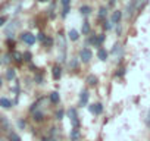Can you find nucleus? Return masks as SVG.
Returning a JSON list of instances; mask_svg holds the SVG:
<instances>
[{
    "label": "nucleus",
    "instance_id": "1",
    "mask_svg": "<svg viewBox=\"0 0 150 141\" xmlns=\"http://www.w3.org/2000/svg\"><path fill=\"white\" fill-rule=\"evenodd\" d=\"M68 116H69V119H71V122H72V125H74V129H78L80 122H78V115H77V110H75V109H71V110L68 112Z\"/></svg>",
    "mask_w": 150,
    "mask_h": 141
},
{
    "label": "nucleus",
    "instance_id": "2",
    "mask_svg": "<svg viewBox=\"0 0 150 141\" xmlns=\"http://www.w3.org/2000/svg\"><path fill=\"white\" fill-rule=\"evenodd\" d=\"M91 56H93V53H91L90 49H83V50L80 51V57H81L83 62H90Z\"/></svg>",
    "mask_w": 150,
    "mask_h": 141
},
{
    "label": "nucleus",
    "instance_id": "3",
    "mask_svg": "<svg viewBox=\"0 0 150 141\" xmlns=\"http://www.w3.org/2000/svg\"><path fill=\"white\" fill-rule=\"evenodd\" d=\"M21 38H22L24 43H27V44H30V46L35 43V35H33L31 32H25V34H22Z\"/></svg>",
    "mask_w": 150,
    "mask_h": 141
},
{
    "label": "nucleus",
    "instance_id": "4",
    "mask_svg": "<svg viewBox=\"0 0 150 141\" xmlns=\"http://www.w3.org/2000/svg\"><path fill=\"white\" fill-rule=\"evenodd\" d=\"M102 110H103V106H102L100 103H96V104L90 106V112H91V113H94V115H100V113H102Z\"/></svg>",
    "mask_w": 150,
    "mask_h": 141
},
{
    "label": "nucleus",
    "instance_id": "5",
    "mask_svg": "<svg viewBox=\"0 0 150 141\" xmlns=\"http://www.w3.org/2000/svg\"><path fill=\"white\" fill-rule=\"evenodd\" d=\"M87 100H88V93H87V90H84V91H81V96H80V104L81 106L87 104Z\"/></svg>",
    "mask_w": 150,
    "mask_h": 141
},
{
    "label": "nucleus",
    "instance_id": "6",
    "mask_svg": "<svg viewBox=\"0 0 150 141\" xmlns=\"http://www.w3.org/2000/svg\"><path fill=\"white\" fill-rule=\"evenodd\" d=\"M60 75H62V68L56 65V66L53 68V78H54V80H59Z\"/></svg>",
    "mask_w": 150,
    "mask_h": 141
},
{
    "label": "nucleus",
    "instance_id": "7",
    "mask_svg": "<svg viewBox=\"0 0 150 141\" xmlns=\"http://www.w3.org/2000/svg\"><path fill=\"white\" fill-rule=\"evenodd\" d=\"M121 18H122V13H121L119 11L113 12V15H112V24H118V22L121 21Z\"/></svg>",
    "mask_w": 150,
    "mask_h": 141
},
{
    "label": "nucleus",
    "instance_id": "8",
    "mask_svg": "<svg viewBox=\"0 0 150 141\" xmlns=\"http://www.w3.org/2000/svg\"><path fill=\"white\" fill-rule=\"evenodd\" d=\"M0 106L5 107V109H9V107H12V103L8 99H0Z\"/></svg>",
    "mask_w": 150,
    "mask_h": 141
},
{
    "label": "nucleus",
    "instance_id": "9",
    "mask_svg": "<svg viewBox=\"0 0 150 141\" xmlns=\"http://www.w3.org/2000/svg\"><path fill=\"white\" fill-rule=\"evenodd\" d=\"M59 100H60V96H59V93L53 91V93L50 94V102H52V103H59Z\"/></svg>",
    "mask_w": 150,
    "mask_h": 141
},
{
    "label": "nucleus",
    "instance_id": "10",
    "mask_svg": "<svg viewBox=\"0 0 150 141\" xmlns=\"http://www.w3.org/2000/svg\"><path fill=\"white\" fill-rule=\"evenodd\" d=\"M97 56H99L100 60H106V59H108V51H106L105 49H100L99 53H97Z\"/></svg>",
    "mask_w": 150,
    "mask_h": 141
},
{
    "label": "nucleus",
    "instance_id": "11",
    "mask_svg": "<svg viewBox=\"0 0 150 141\" xmlns=\"http://www.w3.org/2000/svg\"><path fill=\"white\" fill-rule=\"evenodd\" d=\"M78 37H80V35H78V31H75V30H71V31H69V38H71L72 41H77Z\"/></svg>",
    "mask_w": 150,
    "mask_h": 141
},
{
    "label": "nucleus",
    "instance_id": "12",
    "mask_svg": "<svg viewBox=\"0 0 150 141\" xmlns=\"http://www.w3.org/2000/svg\"><path fill=\"white\" fill-rule=\"evenodd\" d=\"M87 82H88V85H91V87H94V85L97 84V78H96L94 75H90V77L87 78Z\"/></svg>",
    "mask_w": 150,
    "mask_h": 141
},
{
    "label": "nucleus",
    "instance_id": "13",
    "mask_svg": "<svg viewBox=\"0 0 150 141\" xmlns=\"http://www.w3.org/2000/svg\"><path fill=\"white\" fill-rule=\"evenodd\" d=\"M9 141H21V138H19V135L18 134H15V132H9Z\"/></svg>",
    "mask_w": 150,
    "mask_h": 141
},
{
    "label": "nucleus",
    "instance_id": "14",
    "mask_svg": "<svg viewBox=\"0 0 150 141\" xmlns=\"http://www.w3.org/2000/svg\"><path fill=\"white\" fill-rule=\"evenodd\" d=\"M80 12H81L83 15H88V13L91 12V9H90V6H81V8H80Z\"/></svg>",
    "mask_w": 150,
    "mask_h": 141
},
{
    "label": "nucleus",
    "instance_id": "15",
    "mask_svg": "<svg viewBox=\"0 0 150 141\" xmlns=\"http://www.w3.org/2000/svg\"><path fill=\"white\" fill-rule=\"evenodd\" d=\"M33 116H34V121H37V122L43 121V113H41V112H38V110H37V112H34V115H33Z\"/></svg>",
    "mask_w": 150,
    "mask_h": 141
},
{
    "label": "nucleus",
    "instance_id": "16",
    "mask_svg": "<svg viewBox=\"0 0 150 141\" xmlns=\"http://www.w3.org/2000/svg\"><path fill=\"white\" fill-rule=\"evenodd\" d=\"M90 32V25H88V22H84L83 24V34H88Z\"/></svg>",
    "mask_w": 150,
    "mask_h": 141
},
{
    "label": "nucleus",
    "instance_id": "17",
    "mask_svg": "<svg viewBox=\"0 0 150 141\" xmlns=\"http://www.w3.org/2000/svg\"><path fill=\"white\" fill-rule=\"evenodd\" d=\"M6 77H8V80H13V78H15V70H13V69H9L8 74H6Z\"/></svg>",
    "mask_w": 150,
    "mask_h": 141
},
{
    "label": "nucleus",
    "instance_id": "18",
    "mask_svg": "<svg viewBox=\"0 0 150 141\" xmlns=\"http://www.w3.org/2000/svg\"><path fill=\"white\" fill-rule=\"evenodd\" d=\"M78 137H80L78 129H74V131H72V134H71V138H72V140H78Z\"/></svg>",
    "mask_w": 150,
    "mask_h": 141
},
{
    "label": "nucleus",
    "instance_id": "19",
    "mask_svg": "<svg viewBox=\"0 0 150 141\" xmlns=\"http://www.w3.org/2000/svg\"><path fill=\"white\" fill-rule=\"evenodd\" d=\"M99 16H100V18H105V16H106V9H105V8H100V13H99Z\"/></svg>",
    "mask_w": 150,
    "mask_h": 141
},
{
    "label": "nucleus",
    "instance_id": "20",
    "mask_svg": "<svg viewBox=\"0 0 150 141\" xmlns=\"http://www.w3.org/2000/svg\"><path fill=\"white\" fill-rule=\"evenodd\" d=\"M68 12H69V6H66V8H63V12H62V16H66V15H68Z\"/></svg>",
    "mask_w": 150,
    "mask_h": 141
},
{
    "label": "nucleus",
    "instance_id": "21",
    "mask_svg": "<svg viewBox=\"0 0 150 141\" xmlns=\"http://www.w3.org/2000/svg\"><path fill=\"white\" fill-rule=\"evenodd\" d=\"M146 123H147V126L150 128V110H149V113H147V118H146Z\"/></svg>",
    "mask_w": 150,
    "mask_h": 141
},
{
    "label": "nucleus",
    "instance_id": "22",
    "mask_svg": "<svg viewBox=\"0 0 150 141\" xmlns=\"http://www.w3.org/2000/svg\"><path fill=\"white\" fill-rule=\"evenodd\" d=\"M69 2H71V0H62V5H63V8L69 6Z\"/></svg>",
    "mask_w": 150,
    "mask_h": 141
},
{
    "label": "nucleus",
    "instance_id": "23",
    "mask_svg": "<svg viewBox=\"0 0 150 141\" xmlns=\"http://www.w3.org/2000/svg\"><path fill=\"white\" fill-rule=\"evenodd\" d=\"M62 116H63V112H62V110L56 113V119H62Z\"/></svg>",
    "mask_w": 150,
    "mask_h": 141
},
{
    "label": "nucleus",
    "instance_id": "24",
    "mask_svg": "<svg viewBox=\"0 0 150 141\" xmlns=\"http://www.w3.org/2000/svg\"><path fill=\"white\" fill-rule=\"evenodd\" d=\"M69 66H71V68H77V60H72V62L69 63Z\"/></svg>",
    "mask_w": 150,
    "mask_h": 141
},
{
    "label": "nucleus",
    "instance_id": "25",
    "mask_svg": "<svg viewBox=\"0 0 150 141\" xmlns=\"http://www.w3.org/2000/svg\"><path fill=\"white\" fill-rule=\"evenodd\" d=\"M5 22H6V18H5V16H3V18H0V27H2Z\"/></svg>",
    "mask_w": 150,
    "mask_h": 141
},
{
    "label": "nucleus",
    "instance_id": "26",
    "mask_svg": "<svg viewBox=\"0 0 150 141\" xmlns=\"http://www.w3.org/2000/svg\"><path fill=\"white\" fill-rule=\"evenodd\" d=\"M105 28H106V30H110V28H112V25H110V24H108V22H106V24H105Z\"/></svg>",
    "mask_w": 150,
    "mask_h": 141
},
{
    "label": "nucleus",
    "instance_id": "27",
    "mask_svg": "<svg viewBox=\"0 0 150 141\" xmlns=\"http://www.w3.org/2000/svg\"><path fill=\"white\" fill-rule=\"evenodd\" d=\"M18 125H19L21 128H24V126H25V122H24V121H19V123H18Z\"/></svg>",
    "mask_w": 150,
    "mask_h": 141
},
{
    "label": "nucleus",
    "instance_id": "28",
    "mask_svg": "<svg viewBox=\"0 0 150 141\" xmlns=\"http://www.w3.org/2000/svg\"><path fill=\"white\" fill-rule=\"evenodd\" d=\"M0 141H9V138H6V137H0Z\"/></svg>",
    "mask_w": 150,
    "mask_h": 141
},
{
    "label": "nucleus",
    "instance_id": "29",
    "mask_svg": "<svg viewBox=\"0 0 150 141\" xmlns=\"http://www.w3.org/2000/svg\"><path fill=\"white\" fill-rule=\"evenodd\" d=\"M3 85V82H2V77H0V87H2Z\"/></svg>",
    "mask_w": 150,
    "mask_h": 141
},
{
    "label": "nucleus",
    "instance_id": "30",
    "mask_svg": "<svg viewBox=\"0 0 150 141\" xmlns=\"http://www.w3.org/2000/svg\"><path fill=\"white\" fill-rule=\"evenodd\" d=\"M40 2H49V0H40Z\"/></svg>",
    "mask_w": 150,
    "mask_h": 141
}]
</instances>
